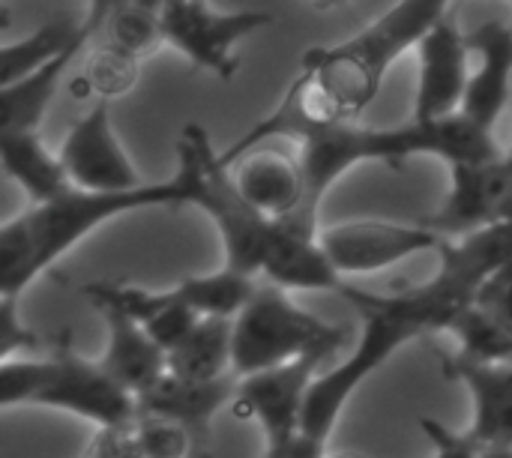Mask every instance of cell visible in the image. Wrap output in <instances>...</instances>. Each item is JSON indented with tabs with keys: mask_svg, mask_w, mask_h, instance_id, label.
<instances>
[{
	"mask_svg": "<svg viewBox=\"0 0 512 458\" xmlns=\"http://www.w3.org/2000/svg\"><path fill=\"white\" fill-rule=\"evenodd\" d=\"M510 261L512 225L498 222L447 240L438 252L435 276L420 285L381 294L351 282L345 300H351L363 315L360 339L339 366L324 369L315 378L300 435L330 444V435L354 393L408 342L435 330H450V324L477 300L480 288Z\"/></svg>",
	"mask_w": 512,
	"mask_h": 458,
	"instance_id": "cell-1",
	"label": "cell"
},
{
	"mask_svg": "<svg viewBox=\"0 0 512 458\" xmlns=\"http://www.w3.org/2000/svg\"><path fill=\"white\" fill-rule=\"evenodd\" d=\"M198 201V156L186 135L177 144V171L135 189L93 192L72 186L54 201L30 204L0 225V297H21L57 258L117 216L138 210H180Z\"/></svg>",
	"mask_w": 512,
	"mask_h": 458,
	"instance_id": "cell-2",
	"label": "cell"
},
{
	"mask_svg": "<svg viewBox=\"0 0 512 458\" xmlns=\"http://www.w3.org/2000/svg\"><path fill=\"white\" fill-rule=\"evenodd\" d=\"M501 144L495 141V132L480 129L465 114L447 117V120H405L396 126H360L357 120L333 123L318 132H312L300 144V165L306 177V201L291 216L282 219L300 234L318 237V210L336 186L354 165L363 162H387L399 165L414 156H435L447 165L456 162H483L501 156Z\"/></svg>",
	"mask_w": 512,
	"mask_h": 458,
	"instance_id": "cell-3",
	"label": "cell"
},
{
	"mask_svg": "<svg viewBox=\"0 0 512 458\" xmlns=\"http://www.w3.org/2000/svg\"><path fill=\"white\" fill-rule=\"evenodd\" d=\"M450 6L453 0H396L354 36L309 48L297 81L321 96L339 120H357L378 99L390 66L417 48Z\"/></svg>",
	"mask_w": 512,
	"mask_h": 458,
	"instance_id": "cell-4",
	"label": "cell"
},
{
	"mask_svg": "<svg viewBox=\"0 0 512 458\" xmlns=\"http://www.w3.org/2000/svg\"><path fill=\"white\" fill-rule=\"evenodd\" d=\"M0 405H33L75 414L96 429L129 423L138 402L102 369L99 360L81 357L63 336L48 354H30L0 363Z\"/></svg>",
	"mask_w": 512,
	"mask_h": 458,
	"instance_id": "cell-5",
	"label": "cell"
},
{
	"mask_svg": "<svg viewBox=\"0 0 512 458\" xmlns=\"http://www.w3.org/2000/svg\"><path fill=\"white\" fill-rule=\"evenodd\" d=\"M351 339L345 324H330L291 300V291L258 282L246 309L234 318V375L249 378L312 354L333 357Z\"/></svg>",
	"mask_w": 512,
	"mask_h": 458,
	"instance_id": "cell-6",
	"label": "cell"
},
{
	"mask_svg": "<svg viewBox=\"0 0 512 458\" xmlns=\"http://www.w3.org/2000/svg\"><path fill=\"white\" fill-rule=\"evenodd\" d=\"M183 135L192 141L195 156H198V201H195V207L216 225V234H219L222 252H225L222 267L237 270L252 279H261L264 267L270 261V252L282 234L279 219L264 216L237 192L231 171L222 165L219 150L213 147V138L201 123H189L183 129Z\"/></svg>",
	"mask_w": 512,
	"mask_h": 458,
	"instance_id": "cell-7",
	"label": "cell"
},
{
	"mask_svg": "<svg viewBox=\"0 0 512 458\" xmlns=\"http://www.w3.org/2000/svg\"><path fill=\"white\" fill-rule=\"evenodd\" d=\"M159 21L165 30V45L177 48L195 69L213 72L216 78L228 81L240 69L234 48L249 33L273 24V12H222L210 0H168Z\"/></svg>",
	"mask_w": 512,
	"mask_h": 458,
	"instance_id": "cell-8",
	"label": "cell"
},
{
	"mask_svg": "<svg viewBox=\"0 0 512 458\" xmlns=\"http://www.w3.org/2000/svg\"><path fill=\"white\" fill-rule=\"evenodd\" d=\"M318 243L336 273L348 279L390 270L423 252H441L447 237L426 222L408 225L390 219H348L321 228Z\"/></svg>",
	"mask_w": 512,
	"mask_h": 458,
	"instance_id": "cell-9",
	"label": "cell"
},
{
	"mask_svg": "<svg viewBox=\"0 0 512 458\" xmlns=\"http://www.w3.org/2000/svg\"><path fill=\"white\" fill-rule=\"evenodd\" d=\"M327 360V354H312L297 363L240 378L231 414L243 423H255L264 435V447L294 441L303 426L312 384L324 372Z\"/></svg>",
	"mask_w": 512,
	"mask_h": 458,
	"instance_id": "cell-10",
	"label": "cell"
},
{
	"mask_svg": "<svg viewBox=\"0 0 512 458\" xmlns=\"http://www.w3.org/2000/svg\"><path fill=\"white\" fill-rule=\"evenodd\" d=\"M60 162L69 174V183L78 189L117 192L147 183L114 132L111 102H96L72 123L60 144Z\"/></svg>",
	"mask_w": 512,
	"mask_h": 458,
	"instance_id": "cell-11",
	"label": "cell"
},
{
	"mask_svg": "<svg viewBox=\"0 0 512 458\" xmlns=\"http://www.w3.org/2000/svg\"><path fill=\"white\" fill-rule=\"evenodd\" d=\"M471 45L468 33L456 21L444 18L417 45V93L411 120L432 123L462 111L471 81Z\"/></svg>",
	"mask_w": 512,
	"mask_h": 458,
	"instance_id": "cell-12",
	"label": "cell"
},
{
	"mask_svg": "<svg viewBox=\"0 0 512 458\" xmlns=\"http://www.w3.org/2000/svg\"><path fill=\"white\" fill-rule=\"evenodd\" d=\"M512 192V162L507 153L483 162L450 165V189L438 213L426 219L429 228L450 237H465L480 228L498 225Z\"/></svg>",
	"mask_w": 512,
	"mask_h": 458,
	"instance_id": "cell-13",
	"label": "cell"
},
{
	"mask_svg": "<svg viewBox=\"0 0 512 458\" xmlns=\"http://www.w3.org/2000/svg\"><path fill=\"white\" fill-rule=\"evenodd\" d=\"M240 378L228 375L219 381H183L174 375H165L153 390H147L138 399V414H153L180 423L192 441L195 456L210 458V432L213 420L222 408L234 402Z\"/></svg>",
	"mask_w": 512,
	"mask_h": 458,
	"instance_id": "cell-14",
	"label": "cell"
},
{
	"mask_svg": "<svg viewBox=\"0 0 512 458\" xmlns=\"http://www.w3.org/2000/svg\"><path fill=\"white\" fill-rule=\"evenodd\" d=\"M468 45L477 57V69H471L459 114H465L480 129L495 132L498 117L512 105V24L498 18L486 21L468 33Z\"/></svg>",
	"mask_w": 512,
	"mask_h": 458,
	"instance_id": "cell-15",
	"label": "cell"
},
{
	"mask_svg": "<svg viewBox=\"0 0 512 458\" xmlns=\"http://www.w3.org/2000/svg\"><path fill=\"white\" fill-rule=\"evenodd\" d=\"M450 381H459L471 402V438L480 447H512V363H471L456 354L441 357Z\"/></svg>",
	"mask_w": 512,
	"mask_h": 458,
	"instance_id": "cell-16",
	"label": "cell"
},
{
	"mask_svg": "<svg viewBox=\"0 0 512 458\" xmlns=\"http://www.w3.org/2000/svg\"><path fill=\"white\" fill-rule=\"evenodd\" d=\"M93 309L102 315L108 330L105 354L99 357V363L138 402L168 375V354L150 339V333L138 321H132L120 309L105 303H93Z\"/></svg>",
	"mask_w": 512,
	"mask_h": 458,
	"instance_id": "cell-17",
	"label": "cell"
},
{
	"mask_svg": "<svg viewBox=\"0 0 512 458\" xmlns=\"http://www.w3.org/2000/svg\"><path fill=\"white\" fill-rule=\"evenodd\" d=\"M225 168L231 171L237 192L270 219H291L306 201V177L300 156L291 159L285 153L258 147Z\"/></svg>",
	"mask_w": 512,
	"mask_h": 458,
	"instance_id": "cell-18",
	"label": "cell"
},
{
	"mask_svg": "<svg viewBox=\"0 0 512 458\" xmlns=\"http://www.w3.org/2000/svg\"><path fill=\"white\" fill-rule=\"evenodd\" d=\"M279 225H282V234L270 252V261H267L261 279L270 285H279L285 291H327V294L345 297L351 282L336 273V267L324 255L318 237L300 234L291 225H285L282 219H279Z\"/></svg>",
	"mask_w": 512,
	"mask_h": 458,
	"instance_id": "cell-19",
	"label": "cell"
},
{
	"mask_svg": "<svg viewBox=\"0 0 512 458\" xmlns=\"http://www.w3.org/2000/svg\"><path fill=\"white\" fill-rule=\"evenodd\" d=\"M0 165L30 204H45L72 189L60 153H51L39 132H0Z\"/></svg>",
	"mask_w": 512,
	"mask_h": 458,
	"instance_id": "cell-20",
	"label": "cell"
},
{
	"mask_svg": "<svg viewBox=\"0 0 512 458\" xmlns=\"http://www.w3.org/2000/svg\"><path fill=\"white\" fill-rule=\"evenodd\" d=\"M168 375L183 381H219L234 375V321L204 318L186 342L168 354Z\"/></svg>",
	"mask_w": 512,
	"mask_h": 458,
	"instance_id": "cell-21",
	"label": "cell"
},
{
	"mask_svg": "<svg viewBox=\"0 0 512 458\" xmlns=\"http://www.w3.org/2000/svg\"><path fill=\"white\" fill-rule=\"evenodd\" d=\"M261 279L243 276L237 270L219 267L204 276H186L177 282L183 300L201 315V318H237L246 303L252 300Z\"/></svg>",
	"mask_w": 512,
	"mask_h": 458,
	"instance_id": "cell-22",
	"label": "cell"
},
{
	"mask_svg": "<svg viewBox=\"0 0 512 458\" xmlns=\"http://www.w3.org/2000/svg\"><path fill=\"white\" fill-rule=\"evenodd\" d=\"M456 357L471 363H512V330L477 300L450 324Z\"/></svg>",
	"mask_w": 512,
	"mask_h": 458,
	"instance_id": "cell-23",
	"label": "cell"
},
{
	"mask_svg": "<svg viewBox=\"0 0 512 458\" xmlns=\"http://www.w3.org/2000/svg\"><path fill=\"white\" fill-rule=\"evenodd\" d=\"M141 60L96 39L84 57L78 84L96 96V102H111L114 96H126L138 84Z\"/></svg>",
	"mask_w": 512,
	"mask_h": 458,
	"instance_id": "cell-24",
	"label": "cell"
},
{
	"mask_svg": "<svg viewBox=\"0 0 512 458\" xmlns=\"http://www.w3.org/2000/svg\"><path fill=\"white\" fill-rule=\"evenodd\" d=\"M102 42H108V45L141 60V57L153 54L159 45H165V30H162V21L156 15L132 6L129 0H120L105 18Z\"/></svg>",
	"mask_w": 512,
	"mask_h": 458,
	"instance_id": "cell-25",
	"label": "cell"
},
{
	"mask_svg": "<svg viewBox=\"0 0 512 458\" xmlns=\"http://www.w3.org/2000/svg\"><path fill=\"white\" fill-rule=\"evenodd\" d=\"M138 435H141V450L144 458H189L195 456V441L192 435L165 417L153 414H138Z\"/></svg>",
	"mask_w": 512,
	"mask_h": 458,
	"instance_id": "cell-26",
	"label": "cell"
},
{
	"mask_svg": "<svg viewBox=\"0 0 512 458\" xmlns=\"http://www.w3.org/2000/svg\"><path fill=\"white\" fill-rule=\"evenodd\" d=\"M42 351V339L24 324L18 297H0V363Z\"/></svg>",
	"mask_w": 512,
	"mask_h": 458,
	"instance_id": "cell-27",
	"label": "cell"
},
{
	"mask_svg": "<svg viewBox=\"0 0 512 458\" xmlns=\"http://www.w3.org/2000/svg\"><path fill=\"white\" fill-rule=\"evenodd\" d=\"M84 458H144L141 435H138V417L129 423L96 429Z\"/></svg>",
	"mask_w": 512,
	"mask_h": 458,
	"instance_id": "cell-28",
	"label": "cell"
},
{
	"mask_svg": "<svg viewBox=\"0 0 512 458\" xmlns=\"http://www.w3.org/2000/svg\"><path fill=\"white\" fill-rule=\"evenodd\" d=\"M477 303L483 309H489L495 318H501L512 330V261L507 267H501L477 294Z\"/></svg>",
	"mask_w": 512,
	"mask_h": 458,
	"instance_id": "cell-29",
	"label": "cell"
},
{
	"mask_svg": "<svg viewBox=\"0 0 512 458\" xmlns=\"http://www.w3.org/2000/svg\"><path fill=\"white\" fill-rule=\"evenodd\" d=\"M264 458H330V453H327V444H318L306 435H297L288 444L264 447Z\"/></svg>",
	"mask_w": 512,
	"mask_h": 458,
	"instance_id": "cell-30",
	"label": "cell"
},
{
	"mask_svg": "<svg viewBox=\"0 0 512 458\" xmlns=\"http://www.w3.org/2000/svg\"><path fill=\"white\" fill-rule=\"evenodd\" d=\"M480 458H512V447H483Z\"/></svg>",
	"mask_w": 512,
	"mask_h": 458,
	"instance_id": "cell-31",
	"label": "cell"
},
{
	"mask_svg": "<svg viewBox=\"0 0 512 458\" xmlns=\"http://www.w3.org/2000/svg\"><path fill=\"white\" fill-rule=\"evenodd\" d=\"M318 9H339V6H345L348 0H312Z\"/></svg>",
	"mask_w": 512,
	"mask_h": 458,
	"instance_id": "cell-32",
	"label": "cell"
},
{
	"mask_svg": "<svg viewBox=\"0 0 512 458\" xmlns=\"http://www.w3.org/2000/svg\"><path fill=\"white\" fill-rule=\"evenodd\" d=\"M501 222H504V225H512V192H510V198H507V204H504Z\"/></svg>",
	"mask_w": 512,
	"mask_h": 458,
	"instance_id": "cell-33",
	"label": "cell"
},
{
	"mask_svg": "<svg viewBox=\"0 0 512 458\" xmlns=\"http://www.w3.org/2000/svg\"><path fill=\"white\" fill-rule=\"evenodd\" d=\"M330 458H363V456H354V453H345V456H330Z\"/></svg>",
	"mask_w": 512,
	"mask_h": 458,
	"instance_id": "cell-34",
	"label": "cell"
},
{
	"mask_svg": "<svg viewBox=\"0 0 512 458\" xmlns=\"http://www.w3.org/2000/svg\"><path fill=\"white\" fill-rule=\"evenodd\" d=\"M504 153H507V159H510V162H512V141H510V147H507Z\"/></svg>",
	"mask_w": 512,
	"mask_h": 458,
	"instance_id": "cell-35",
	"label": "cell"
},
{
	"mask_svg": "<svg viewBox=\"0 0 512 458\" xmlns=\"http://www.w3.org/2000/svg\"><path fill=\"white\" fill-rule=\"evenodd\" d=\"M510 3H512V0H510Z\"/></svg>",
	"mask_w": 512,
	"mask_h": 458,
	"instance_id": "cell-36",
	"label": "cell"
}]
</instances>
